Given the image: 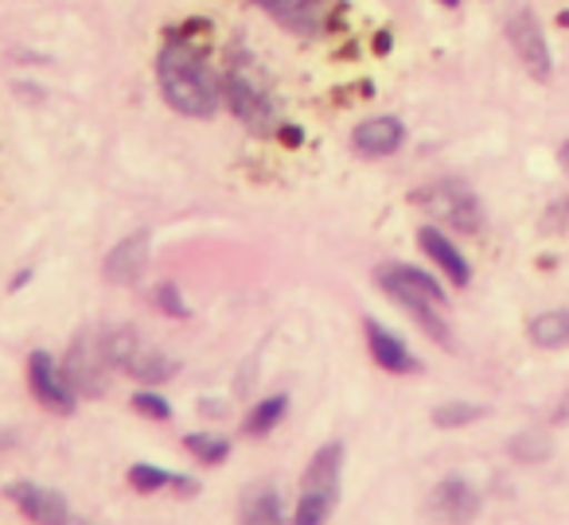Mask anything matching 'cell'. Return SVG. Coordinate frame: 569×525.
<instances>
[{"mask_svg": "<svg viewBox=\"0 0 569 525\" xmlns=\"http://www.w3.org/2000/svg\"><path fill=\"white\" fill-rule=\"evenodd\" d=\"M253 4H258V9H266L277 24H284L289 32H297V36L325 32L328 12H332V4H328V0H253Z\"/></svg>", "mask_w": 569, "mask_h": 525, "instance_id": "13", "label": "cell"}, {"mask_svg": "<svg viewBox=\"0 0 569 525\" xmlns=\"http://www.w3.org/2000/svg\"><path fill=\"white\" fill-rule=\"evenodd\" d=\"M367 331V346H371V359L379 362L387 374H418L421 370V359L395 335L390 327H382L379 320H367L363 323Z\"/></svg>", "mask_w": 569, "mask_h": 525, "instance_id": "14", "label": "cell"}, {"mask_svg": "<svg viewBox=\"0 0 569 525\" xmlns=\"http://www.w3.org/2000/svg\"><path fill=\"white\" fill-rule=\"evenodd\" d=\"M183 447H188L199 463H211V467L227 463V455H230V440L214 436V432H191V436H183Z\"/></svg>", "mask_w": 569, "mask_h": 525, "instance_id": "22", "label": "cell"}, {"mask_svg": "<svg viewBox=\"0 0 569 525\" xmlns=\"http://www.w3.org/2000/svg\"><path fill=\"white\" fill-rule=\"evenodd\" d=\"M242 525H293L284 514L281 494L269 483H253L242 498Z\"/></svg>", "mask_w": 569, "mask_h": 525, "instance_id": "17", "label": "cell"}, {"mask_svg": "<svg viewBox=\"0 0 569 525\" xmlns=\"http://www.w3.org/2000/svg\"><path fill=\"white\" fill-rule=\"evenodd\" d=\"M28 385H32L36 401H40L48 413L71 416L74 408H79V393L71 390L63 366H59V362L51 359L48 351H32V354H28Z\"/></svg>", "mask_w": 569, "mask_h": 525, "instance_id": "9", "label": "cell"}, {"mask_svg": "<svg viewBox=\"0 0 569 525\" xmlns=\"http://www.w3.org/2000/svg\"><path fill=\"white\" fill-rule=\"evenodd\" d=\"M277 137H281L284 144H293V149L305 141V133H301V129H297V125H281V129H277Z\"/></svg>", "mask_w": 569, "mask_h": 525, "instance_id": "26", "label": "cell"}, {"mask_svg": "<svg viewBox=\"0 0 569 525\" xmlns=\"http://www.w3.org/2000/svg\"><path fill=\"white\" fill-rule=\"evenodd\" d=\"M375 284H379L395 304H402L406 312L413 315V323H418L437 346L452 351V331L441 315L449 296H445V284L437 281L433 273H426V269H418V265H402V261H390V265L375 269Z\"/></svg>", "mask_w": 569, "mask_h": 525, "instance_id": "2", "label": "cell"}, {"mask_svg": "<svg viewBox=\"0 0 569 525\" xmlns=\"http://www.w3.org/2000/svg\"><path fill=\"white\" fill-rule=\"evenodd\" d=\"M558 164H561V168H566V172H569V141H566V144H561V149H558Z\"/></svg>", "mask_w": 569, "mask_h": 525, "instance_id": "31", "label": "cell"}, {"mask_svg": "<svg viewBox=\"0 0 569 525\" xmlns=\"http://www.w3.org/2000/svg\"><path fill=\"white\" fill-rule=\"evenodd\" d=\"M102 339H106V359H110V366L137 377V382H144V385L168 382V377H176V370H180V362L168 359L157 346H149L133 327H113V331H106Z\"/></svg>", "mask_w": 569, "mask_h": 525, "instance_id": "6", "label": "cell"}, {"mask_svg": "<svg viewBox=\"0 0 569 525\" xmlns=\"http://www.w3.org/2000/svg\"><path fill=\"white\" fill-rule=\"evenodd\" d=\"M222 98H227L230 113L242 121L250 133L258 137H273L281 129V118H277V102L269 94V82L258 74L253 63H242V59H230L227 74H222Z\"/></svg>", "mask_w": 569, "mask_h": 525, "instance_id": "3", "label": "cell"}, {"mask_svg": "<svg viewBox=\"0 0 569 525\" xmlns=\"http://www.w3.org/2000/svg\"><path fill=\"white\" fill-rule=\"evenodd\" d=\"M406 141V125L398 118H371V121H359L356 133H351V149L367 160H382V157H395Z\"/></svg>", "mask_w": 569, "mask_h": 525, "instance_id": "15", "label": "cell"}, {"mask_svg": "<svg viewBox=\"0 0 569 525\" xmlns=\"http://www.w3.org/2000/svg\"><path fill=\"white\" fill-rule=\"evenodd\" d=\"M133 408L141 416H149V421H172V405H168L160 393H152V390H141V393H133Z\"/></svg>", "mask_w": 569, "mask_h": 525, "instance_id": "24", "label": "cell"}, {"mask_svg": "<svg viewBox=\"0 0 569 525\" xmlns=\"http://www.w3.org/2000/svg\"><path fill=\"white\" fill-rule=\"evenodd\" d=\"M4 498H9L12 506H17L20 514L36 525H82L79 517H74V509L67 506L63 494L51 491V486H43V483L17 478V483L4 486Z\"/></svg>", "mask_w": 569, "mask_h": 525, "instance_id": "8", "label": "cell"}, {"mask_svg": "<svg viewBox=\"0 0 569 525\" xmlns=\"http://www.w3.org/2000/svg\"><path fill=\"white\" fill-rule=\"evenodd\" d=\"M71 382V390L79 397H102L110 385V359H106V339L102 335H79L67 351V359L59 362Z\"/></svg>", "mask_w": 569, "mask_h": 525, "instance_id": "7", "label": "cell"}, {"mask_svg": "<svg viewBox=\"0 0 569 525\" xmlns=\"http://www.w3.org/2000/svg\"><path fill=\"white\" fill-rule=\"evenodd\" d=\"M553 222H558V226H566V230H569V195L561 199L558 206H553Z\"/></svg>", "mask_w": 569, "mask_h": 525, "instance_id": "28", "label": "cell"}, {"mask_svg": "<svg viewBox=\"0 0 569 525\" xmlns=\"http://www.w3.org/2000/svg\"><path fill=\"white\" fill-rule=\"evenodd\" d=\"M28 281H32V269H20V273L12 276V292H17V289H24Z\"/></svg>", "mask_w": 569, "mask_h": 525, "instance_id": "30", "label": "cell"}, {"mask_svg": "<svg viewBox=\"0 0 569 525\" xmlns=\"http://www.w3.org/2000/svg\"><path fill=\"white\" fill-rule=\"evenodd\" d=\"M157 82L164 102L183 118H214L222 102V79L207 63L203 48L191 43V36L172 32L157 55Z\"/></svg>", "mask_w": 569, "mask_h": 525, "instance_id": "1", "label": "cell"}, {"mask_svg": "<svg viewBox=\"0 0 569 525\" xmlns=\"http://www.w3.org/2000/svg\"><path fill=\"white\" fill-rule=\"evenodd\" d=\"M413 206L429 214L441 226L457 230V234H480L483 230V203L468 183L460 180H433L410 195Z\"/></svg>", "mask_w": 569, "mask_h": 525, "instance_id": "5", "label": "cell"}, {"mask_svg": "<svg viewBox=\"0 0 569 525\" xmlns=\"http://www.w3.org/2000/svg\"><path fill=\"white\" fill-rule=\"evenodd\" d=\"M129 486L137 494H157V491H176V494H196L199 483L191 475H172L164 467H152V463H133L129 467Z\"/></svg>", "mask_w": 569, "mask_h": 525, "instance_id": "18", "label": "cell"}, {"mask_svg": "<svg viewBox=\"0 0 569 525\" xmlns=\"http://www.w3.org/2000/svg\"><path fill=\"white\" fill-rule=\"evenodd\" d=\"M527 335L542 351H566L569 346V307H553L527 323Z\"/></svg>", "mask_w": 569, "mask_h": 525, "instance_id": "19", "label": "cell"}, {"mask_svg": "<svg viewBox=\"0 0 569 525\" xmlns=\"http://www.w3.org/2000/svg\"><path fill=\"white\" fill-rule=\"evenodd\" d=\"M418 245L426 250V258L433 261V265L441 269L452 284H457V289H468V281H472V265H468V258L457 250V245H452V238L445 234V230L421 226L418 230Z\"/></svg>", "mask_w": 569, "mask_h": 525, "instance_id": "16", "label": "cell"}, {"mask_svg": "<svg viewBox=\"0 0 569 525\" xmlns=\"http://www.w3.org/2000/svg\"><path fill=\"white\" fill-rule=\"evenodd\" d=\"M488 408L476 405V401H445V405L433 408V424L437 428H468V424L483 421Z\"/></svg>", "mask_w": 569, "mask_h": 525, "instance_id": "21", "label": "cell"}, {"mask_svg": "<svg viewBox=\"0 0 569 525\" xmlns=\"http://www.w3.org/2000/svg\"><path fill=\"white\" fill-rule=\"evenodd\" d=\"M390 48H395V40H390V32H379V36H375V51H379V55H387Z\"/></svg>", "mask_w": 569, "mask_h": 525, "instance_id": "29", "label": "cell"}, {"mask_svg": "<svg viewBox=\"0 0 569 525\" xmlns=\"http://www.w3.org/2000/svg\"><path fill=\"white\" fill-rule=\"evenodd\" d=\"M149 230H137V234L121 238L118 245H113L110 253H106V281L110 284H137L144 276V269H149Z\"/></svg>", "mask_w": 569, "mask_h": 525, "instance_id": "12", "label": "cell"}, {"mask_svg": "<svg viewBox=\"0 0 569 525\" xmlns=\"http://www.w3.org/2000/svg\"><path fill=\"white\" fill-rule=\"evenodd\" d=\"M0 444H9V436H0Z\"/></svg>", "mask_w": 569, "mask_h": 525, "instance_id": "33", "label": "cell"}, {"mask_svg": "<svg viewBox=\"0 0 569 525\" xmlns=\"http://www.w3.org/2000/svg\"><path fill=\"white\" fill-rule=\"evenodd\" d=\"M507 43L515 48V55H519V63L527 67L530 79L546 82L553 74L550 43H546L542 24H538V17L530 9H519L511 20H507Z\"/></svg>", "mask_w": 569, "mask_h": 525, "instance_id": "10", "label": "cell"}, {"mask_svg": "<svg viewBox=\"0 0 569 525\" xmlns=\"http://www.w3.org/2000/svg\"><path fill=\"white\" fill-rule=\"evenodd\" d=\"M483 498L468 478H441L429 494V514L441 525H472L476 514H480Z\"/></svg>", "mask_w": 569, "mask_h": 525, "instance_id": "11", "label": "cell"}, {"mask_svg": "<svg viewBox=\"0 0 569 525\" xmlns=\"http://www.w3.org/2000/svg\"><path fill=\"white\" fill-rule=\"evenodd\" d=\"M340 475H343V444H325L309 460L301 475V498H297L293 525H328L336 502H340Z\"/></svg>", "mask_w": 569, "mask_h": 525, "instance_id": "4", "label": "cell"}, {"mask_svg": "<svg viewBox=\"0 0 569 525\" xmlns=\"http://www.w3.org/2000/svg\"><path fill=\"white\" fill-rule=\"evenodd\" d=\"M507 452L519 463H542L546 455H550V440H546L542 432H519V436L507 444Z\"/></svg>", "mask_w": 569, "mask_h": 525, "instance_id": "23", "label": "cell"}, {"mask_svg": "<svg viewBox=\"0 0 569 525\" xmlns=\"http://www.w3.org/2000/svg\"><path fill=\"white\" fill-rule=\"evenodd\" d=\"M199 413H203V416H227V405H222V401L203 397V401H199Z\"/></svg>", "mask_w": 569, "mask_h": 525, "instance_id": "27", "label": "cell"}, {"mask_svg": "<svg viewBox=\"0 0 569 525\" xmlns=\"http://www.w3.org/2000/svg\"><path fill=\"white\" fill-rule=\"evenodd\" d=\"M152 304H157L164 315H172V320H188V304H183L176 284H160V289L152 292Z\"/></svg>", "mask_w": 569, "mask_h": 525, "instance_id": "25", "label": "cell"}, {"mask_svg": "<svg viewBox=\"0 0 569 525\" xmlns=\"http://www.w3.org/2000/svg\"><path fill=\"white\" fill-rule=\"evenodd\" d=\"M437 4H445V9H457L460 0H437Z\"/></svg>", "mask_w": 569, "mask_h": 525, "instance_id": "32", "label": "cell"}, {"mask_svg": "<svg viewBox=\"0 0 569 525\" xmlns=\"http://www.w3.org/2000/svg\"><path fill=\"white\" fill-rule=\"evenodd\" d=\"M284 413H289V397H284V393L261 397L258 405H253L250 413H246L242 432H246V436H269V432H273L277 424L284 421Z\"/></svg>", "mask_w": 569, "mask_h": 525, "instance_id": "20", "label": "cell"}]
</instances>
